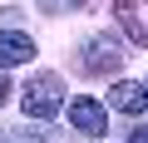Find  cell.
Listing matches in <instances>:
<instances>
[{
    "instance_id": "cell-10",
    "label": "cell",
    "mask_w": 148,
    "mask_h": 143,
    "mask_svg": "<svg viewBox=\"0 0 148 143\" xmlns=\"http://www.w3.org/2000/svg\"><path fill=\"white\" fill-rule=\"evenodd\" d=\"M0 143H5V138H0Z\"/></svg>"
},
{
    "instance_id": "cell-4",
    "label": "cell",
    "mask_w": 148,
    "mask_h": 143,
    "mask_svg": "<svg viewBox=\"0 0 148 143\" xmlns=\"http://www.w3.org/2000/svg\"><path fill=\"white\" fill-rule=\"evenodd\" d=\"M35 59V40L20 35V30H0V69H15V64H30Z\"/></svg>"
},
{
    "instance_id": "cell-2",
    "label": "cell",
    "mask_w": 148,
    "mask_h": 143,
    "mask_svg": "<svg viewBox=\"0 0 148 143\" xmlns=\"http://www.w3.org/2000/svg\"><path fill=\"white\" fill-rule=\"evenodd\" d=\"M84 69H89V74H119V69H123V44L114 35H94L84 44Z\"/></svg>"
},
{
    "instance_id": "cell-5",
    "label": "cell",
    "mask_w": 148,
    "mask_h": 143,
    "mask_svg": "<svg viewBox=\"0 0 148 143\" xmlns=\"http://www.w3.org/2000/svg\"><path fill=\"white\" fill-rule=\"evenodd\" d=\"M109 104H114L119 114H143V109H148V89L133 84V79H119V84L109 89Z\"/></svg>"
},
{
    "instance_id": "cell-1",
    "label": "cell",
    "mask_w": 148,
    "mask_h": 143,
    "mask_svg": "<svg viewBox=\"0 0 148 143\" xmlns=\"http://www.w3.org/2000/svg\"><path fill=\"white\" fill-rule=\"evenodd\" d=\"M20 104H25V118H54L59 109H64V84H59V74H35L25 89H20Z\"/></svg>"
},
{
    "instance_id": "cell-8",
    "label": "cell",
    "mask_w": 148,
    "mask_h": 143,
    "mask_svg": "<svg viewBox=\"0 0 148 143\" xmlns=\"http://www.w3.org/2000/svg\"><path fill=\"white\" fill-rule=\"evenodd\" d=\"M128 143H148V128H133V133H128Z\"/></svg>"
},
{
    "instance_id": "cell-6",
    "label": "cell",
    "mask_w": 148,
    "mask_h": 143,
    "mask_svg": "<svg viewBox=\"0 0 148 143\" xmlns=\"http://www.w3.org/2000/svg\"><path fill=\"white\" fill-rule=\"evenodd\" d=\"M114 10H119V20H123V30L133 35V44H148V25L133 15V0H114Z\"/></svg>"
},
{
    "instance_id": "cell-7",
    "label": "cell",
    "mask_w": 148,
    "mask_h": 143,
    "mask_svg": "<svg viewBox=\"0 0 148 143\" xmlns=\"http://www.w3.org/2000/svg\"><path fill=\"white\" fill-rule=\"evenodd\" d=\"M69 5H84V0H40L45 15H59V10H69Z\"/></svg>"
},
{
    "instance_id": "cell-9",
    "label": "cell",
    "mask_w": 148,
    "mask_h": 143,
    "mask_svg": "<svg viewBox=\"0 0 148 143\" xmlns=\"http://www.w3.org/2000/svg\"><path fill=\"white\" fill-rule=\"evenodd\" d=\"M5 104H10V84L0 79V109H5Z\"/></svg>"
},
{
    "instance_id": "cell-11",
    "label": "cell",
    "mask_w": 148,
    "mask_h": 143,
    "mask_svg": "<svg viewBox=\"0 0 148 143\" xmlns=\"http://www.w3.org/2000/svg\"><path fill=\"white\" fill-rule=\"evenodd\" d=\"M143 89H148V84H143Z\"/></svg>"
},
{
    "instance_id": "cell-3",
    "label": "cell",
    "mask_w": 148,
    "mask_h": 143,
    "mask_svg": "<svg viewBox=\"0 0 148 143\" xmlns=\"http://www.w3.org/2000/svg\"><path fill=\"white\" fill-rule=\"evenodd\" d=\"M69 123L79 128V133H89V138L109 133V114H104V104H99V99H89V94L69 99Z\"/></svg>"
}]
</instances>
